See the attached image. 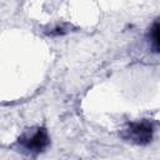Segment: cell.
Listing matches in <instances>:
<instances>
[{"mask_svg":"<svg viewBox=\"0 0 160 160\" xmlns=\"http://www.w3.org/2000/svg\"><path fill=\"white\" fill-rule=\"evenodd\" d=\"M124 138L139 145L148 144L152 138V126L146 120L131 122L124 132Z\"/></svg>","mask_w":160,"mask_h":160,"instance_id":"7a4b0ae2","label":"cell"},{"mask_svg":"<svg viewBox=\"0 0 160 160\" xmlns=\"http://www.w3.org/2000/svg\"><path fill=\"white\" fill-rule=\"evenodd\" d=\"M20 146L28 152H41L49 145V136L45 129L39 128L32 132H26L19 139Z\"/></svg>","mask_w":160,"mask_h":160,"instance_id":"6da1fadb","label":"cell"},{"mask_svg":"<svg viewBox=\"0 0 160 160\" xmlns=\"http://www.w3.org/2000/svg\"><path fill=\"white\" fill-rule=\"evenodd\" d=\"M149 41L154 51L160 52V19L156 20L149 30Z\"/></svg>","mask_w":160,"mask_h":160,"instance_id":"3957f363","label":"cell"}]
</instances>
